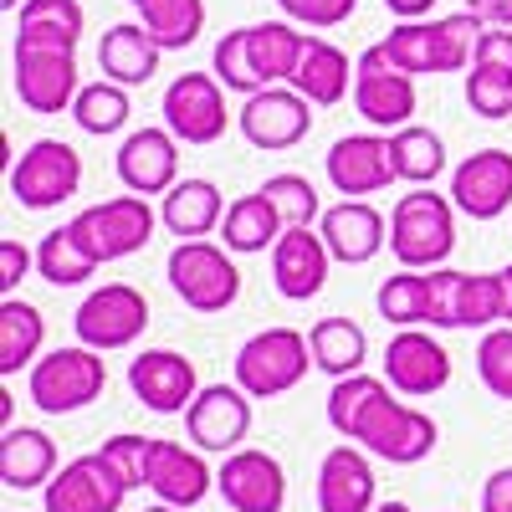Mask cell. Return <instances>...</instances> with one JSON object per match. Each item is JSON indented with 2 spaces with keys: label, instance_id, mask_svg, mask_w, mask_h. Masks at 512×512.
<instances>
[{
  "label": "cell",
  "instance_id": "51",
  "mask_svg": "<svg viewBox=\"0 0 512 512\" xmlns=\"http://www.w3.org/2000/svg\"><path fill=\"white\" fill-rule=\"evenodd\" d=\"M466 11L482 16V26H512V0H466Z\"/></svg>",
  "mask_w": 512,
  "mask_h": 512
},
{
  "label": "cell",
  "instance_id": "14",
  "mask_svg": "<svg viewBox=\"0 0 512 512\" xmlns=\"http://www.w3.org/2000/svg\"><path fill=\"white\" fill-rule=\"evenodd\" d=\"M128 492L134 487L118 477V466L103 451H93V456L67 461L62 472L41 487V502H47V512H118Z\"/></svg>",
  "mask_w": 512,
  "mask_h": 512
},
{
  "label": "cell",
  "instance_id": "48",
  "mask_svg": "<svg viewBox=\"0 0 512 512\" xmlns=\"http://www.w3.org/2000/svg\"><path fill=\"white\" fill-rule=\"evenodd\" d=\"M461 282L466 272L451 267L431 272V328H461Z\"/></svg>",
  "mask_w": 512,
  "mask_h": 512
},
{
  "label": "cell",
  "instance_id": "34",
  "mask_svg": "<svg viewBox=\"0 0 512 512\" xmlns=\"http://www.w3.org/2000/svg\"><path fill=\"white\" fill-rule=\"evenodd\" d=\"M139 21L164 52H185L205 31V0H139Z\"/></svg>",
  "mask_w": 512,
  "mask_h": 512
},
{
  "label": "cell",
  "instance_id": "2",
  "mask_svg": "<svg viewBox=\"0 0 512 512\" xmlns=\"http://www.w3.org/2000/svg\"><path fill=\"white\" fill-rule=\"evenodd\" d=\"M456 216L451 195H436L431 185H410V195L395 200L390 210V251L410 272H436L456 251Z\"/></svg>",
  "mask_w": 512,
  "mask_h": 512
},
{
  "label": "cell",
  "instance_id": "17",
  "mask_svg": "<svg viewBox=\"0 0 512 512\" xmlns=\"http://www.w3.org/2000/svg\"><path fill=\"white\" fill-rule=\"evenodd\" d=\"M384 379L405 400H431L451 384V354L425 328H400L384 344Z\"/></svg>",
  "mask_w": 512,
  "mask_h": 512
},
{
  "label": "cell",
  "instance_id": "41",
  "mask_svg": "<svg viewBox=\"0 0 512 512\" xmlns=\"http://www.w3.org/2000/svg\"><path fill=\"white\" fill-rule=\"evenodd\" d=\"M210 72L226 82V93H241V98H251V93L267 88L262 72H256V62H251V26H236V31H226V36L216 41Z\"/></svg>",
  "mask_w": 512,
  "mask_h": 512
},
{
  "label": "cell",
  "instance_id": "9",
  "mask_svg": "<svg viewBox=\"0 0 512 512\" xmlns=\"http://www.w3.org/2000/svg\"><path fill=\"white\" fill-rule=\"evenodd\" d=\"M11 88H16L21 108H31V113H72V103L82 93L77 52L16 41L11 47Z\"/></svg>",
  "mask_w": 512,
  "mask_h": 512
},
{
  "label": "cell",
  "instance_id": "10",
  "mask_svg": "<svg viewBox=\"0 0 512 512\" xmlns=\"http://www.w3.org/2000/svg\"><path fill=\"white\" fill-rule=\"evenodd\" d=\"M436 441H441L436 420L425 415V410H415V405H405V400H395V390L384 395V400H374V410L364 415L359 436H354V446H364L369 456L390 461V466L425 461V456L436 451Z\"/></svg>",
  "mask_w": 512,
  "mask_h": 512
},
{
  "label": "cell",
  "instance_id": "19",
  "mask_svg": "<svg viewBox=\"0 0 512 512\" xmlns=\"http://www.w3.org/2000/svg\"><path fill=\"white\" fill-rule=\"evenodd\" d=\"M216 492L226 497L231 512H282L287 507V472L272 451L241 446L221 461Z\"/></svg>",
  "mask_w": 512,
  "mask_h": 512
},
{
  "label": "cell",
  "instance_id": "37",
  "mask_svg": "<svg viewBox=\"0 0 512 512\" xmlns=\"http://www.w3.org/2000/svg\"><path fill=\"white\" fill-rule=\"evenodd\" d=\"M374 308L384 323L395 328H425L431 323V272H410L400 267L395 277H384L374 292Z\"/></svg>",
  "mask_w": 512,
  "mask_h": 512
},
{
  "label": "cell",
  "instance_id": "12",
  "mask_svg": "<svg viewBox=\"0 0 512 512\" xmlns=\"http://www.w3.org/2000/svg\"><path fill=\"white\" fill-rule=\"evenodd\" d=\"M236 128L251 149H267V154H282V149H297L308 134H313V103L292 88V82H272V88L251 93L236 113Z\"/></svg>",
  "mask_w": 512,
  "mask_h": 512
},
{
  "label": "cell",
  "instance_id": "36",
  "mask_svg": "<svg viewBox=\"0 0 512 512\" xmlns=\"http://www.w3.org/2000/svg\"><path fill=\"white\" fill-rule=\"evenodd\" d=\"M303 52H308V36L297 31L292 21H262V26H251V62H256V72H262L267 88H272V82H292Z\"/></svg>",
  "mask_w": 512,
  "mask_h": 512
},
{
  "label": "cell",
  "instance_id": "31",
  "mask_svg": "<svg viewBox=\"0 0 512 512\" xmlns=\"http://www.w3.org/2000/svg\"><path fill=\"white\" fill-rule=\"evenodd\" d=\"M41 344H47V318L26 297H6L0 303V374H21L36 364Z\"/></svg>",
  "mask_w": 512,
  "mask_h": 512
},
{
  "label": "cell",
  "instance_id": "52",
  "mask_svg": "<svg viewBox=\"0 0 512 512\" xmlns=\"http://www.w3.org/2000/svg\"><path fill=\"white\" fill-rule=\"evenodd\" d=\"M384 6H390V16H400V21H425L436 0H384Z\"/></svg>",
  "mask_w": 512,
  "mask_h": 512
},
{
  "label": "cell",
  "instance_id": "21",
  "mask_svg": "<svg viewBox=\"0 0 512 512\" xmlns=\"http://www.w3.org/2000/svg\"><path fill=\"white\" fill-rule=\"evenodd\" d=\"M118 180L123 190H134V195H169L180 185V139L169 134V128H134L123 144H118Z\"/></svg>",
  "mask_w": 512,
  "mask_h": 512
},
{
  "label": "cell",
  "instance_id": "42",
  "mask_svg": "<svg viewBox=\"0 0 512 512\" xmlns=\"http://www.w3.org/2000/svg\"><path fill=\"white\" fill-rule=\"evenodd\" d=\"M262 195L277 205L282 226H313V221H323V200H318L308 175H292V169H287V175H272L262 185Z\"/></svg>",
  "mask_w": 512,
  "mask_h": 512
},
{
  "label": "cell",
  "instance_id": "27",
  "mask_svg": "<svg viewBox=\"0 0 512 512\" xmlns=\"http://www.w3.org/2000/svg\"><path fill=\"white\" fill-rule=\"evenodd\" d=\"M159 57H164V47L144 31V21L108 26L103 41H98V72L108 82H123V88H144V82L159 72Z\"/></svg>",
  "mask_w": 512,
  "mask_h": 512
},
{
  "label": "cell",
  "instance_id": "46",
  "mask_svg": "<svg viewBox=\"0 0 512 512\" xmlns=\"http://www.w3.org/2000/svg\"><path fill=\"white\" fill-rule=\"evenodd\" d=\"M103 456L118 466V477L128 487H149V461H154V436H134L123 431L113 441H103Z\"/></svg>",
  "mask_w": 512,
  "mask_h": 512
},
{
  "label": "cell",
  "instance_id": "26",
  "mask_svg": "<svg viewBox=\"0 0 512 512\" xmlns=\"http://www.w3.org/2000/svg\"><path fill=\"white\" fill-rule=\"evenodd\" d=\"M221 221H226V200L216 180H205V175H190L169 195H159V226L180 241H205Z\"/></svg>",
  "mask_w": 512,
  "mask_h": 512
},
{
  "label": "cell",
  "instance_id": "35",
  "mask_svg": "<svg viewBox=\"0 0 512 512\" xmlns=\"http://www.w3.org/2000/svg\"><path fill=\"white\" fill-rule=\"evenodd\" d=\"M390 159H395V175L405 185H436L446 175V144H441V134H431V128H420V123L395 128Z\"/></svg>",
  "mask_w": 512,
  "mask_h": 512
},
{
  "label": "cell",
  "instance_id": "40",
  "mask_svg": "<svg viewBox=\"0 0 512 512\" xmlns=\"http://www.w3.org/2000/svg\"><path fill=\"white\" fill-rule=\"evenodd\" d=\"M128 113H134V103H128V88H123V82H108V77L82 82V93H77V103H72L77 128H82V134H93V139L118 134V128L128 123Z\"/></svg>",
  "mask_w": 512,
  "mask_h": 512
},
{
  "label": "cell",
  "instance_id": "11",
  "mask_svg": "<svg viewBox=\"0 0 512 512\" xmlns=\"http://www.w3.org/2000/svg\"><path fill=\"white\" fill-rule=\"evenodd\" d=\"M72 328H77V344H88L98 354L128 349L149 328V297L128 282H103L98 292H88L77 303Z\"/></svg>",
  "mask_w": 512,
  "mask_h": 512
},
{
  "label": "cell",
  "instance_id": "45",
  "mask_svg": "<svg viewBox=\"0 0 512 512\" xmlns=\"http://www.w3.org/2000/svg\"><path fill=\"white\" fill-rule=\"evenodd\" d=\"M477 374L487 384V395L507 400L512 405V323H497L482 333L477 344Z\"/></svg>",
  "mask_w": 512,
  "mask_h": 512
},
{
  "label": "cell",
  "instance_id": "38",
  "mask_svg": "<svg viewBox=\"0 0 512 512\" xmlns=\"http://www.w3.org/2000/svg\"><path fill=\"white\" fill-rule=\"evenodd\" d=\"M93 272H98L93 251L77 241L72 226H57V231L41 236V246H36V277H47L52 287H82Z\"/></svg>",
  "mask_w": 512,
  "mask_h": 512
},
{
  "label": "cell",
  "instance_id": "39",
  "mask_svg": "<svg viewBox=\"0 0 512 512\" xmlns=\"http://www.w3.org/2000/svg\"><path fill=\"white\" fill-rule=\"evenodd\" d=\"M390 395V379H374V374H349V379H333V390H328V425H333V436H344L354 441L359 436V425L364 415L374 410V400Z\"/></svg>",
  "mask_w": 512,
  "mask_h": 512
},
{
  "label": "cell",
  "instance_id": "3",
  "mask_svg": "<svg viewBox=\"0 0 512 512\" xmlns=\"http://www.w3.org/2000/svg\"><path fill=\"white\" fill-rule=\"evenodd\" d=\"M108 390V364L98 349L88 344H67L41 354L26 374V395L41 415H72V410H88L98 395Z\"/></svg>",
  "mask_w": 512,
  "mask_h": 512
},
{
  "label": "cell",
  "instance_id": "25",
  "mask_svg": "<svg viewBox=\"0 0 512 512\" xmlns=\"http://www.w3.org/2000/svg\"><path fill=\"white\" fill-rule=\"evenodd\" d=\"M216 487V472L205 466L200 446H180V441H154V461H149V492L169 507H200Z\"/></svg>",
  "mask_w": 512,
  "mask_h": 512
},
{
  "label": "cell",
  "instance_id": "43",
  "mask_svg": "<svg viewBox=\"0 0 512 512\" xmlns=\"http://www.w3.org/2000/svg\"><path fill=\"white\" fill-rule=\"evenodd\" d=\"M466 108H472L477 118H487V123L512 118V72L472 62V72H466Z\"/></svg>",
  "mask_w": 512,
  "mask_h": 512
},
{
  "label": "cell",
  "instance_id": "4",
  "mask_svg": "<svg viewBox=\"0 0 512 512\" xmlns=\"http://www.w3.org/2000/svg\"><path fill=\"white\" fill-rule=\"evenodd\" d=\"M308 369H318L313 344L297 328H262L236 349V384L251 400H277V395L297 390L308 379Z\"/></svg>",
  "mask_w": 512,
  "mask_h": 512
},
{
  "label": "cell",
  "instance_id": "18",
  "mask_svg": "<svg viewBox=\"0 0 512 512\" xmlns=\"http://www.w3.org/2000/svg\"><path fill=\"white\" fill-rule=\"evenodd\" d=\"M323 175L344 200H364V195L390 190L400 180L395 159H390V134L384 139L379 134H344L323 154Z\"/></svg>",
  "mask_w": 512,
  "mask_h": 512
},
{
  "label": "cell",
  "instance_id": "8",
  "mask_svg": "<svg viewBox=\"0 0 512 512\" xmlns=\"http://www.w3.org/2000/svg\"><path fill=\"white\" fill-rule=\"evenodd\" d=\"M82 190V154L67 139H36L11 164V200L21 210H57Z\"/></svg>",
  "mask_w": 512,
  "mask_h": 512
},
{
  "label": "cell",
  "instance_id": "29",
  "mask_svg": "<svg viewBox=\"0 0 512 512\" xmlns=\"http://www.w3.org/2000/svg\"><path fill=\"white\" fill-rule=\"evenodd\" d=\"M292 88L303 93L313 108H333L354 93V67H349V52H338L328 36H308V52L292 72Z\"/></svg>",
  "mask_w": 512,
  "mask_h": 512
},
{
  "label": "cell",
  "instance_id": "28",
  "mask_svg": "<svg viewBox=\"0 0 512 512\" xmlns=\"http://www.w3.org/2000/svg\"><path fill=\"white\" fill-rule=\"evenodd\" d=\"M57 477V441L36 425H6L0 436V482L11 492H36Z\"/></svg>",
  "mask_w": 512,
  "mask_h": 512
},
{
  "label": "cell",
  "instance_id": "32",
  "mask_svg": "<svg viewBox=\"0 0 512 512\" xmlns=\"http://www.w3.org/2000/svg\"><path fill=\"white\" fill-rule=\"evenodd\" d=\"M308 344H313V364L328 374V379H349L364 369L369 359V333L354 323V318H318L308 328Z\"/></svg>",
  "mask_w": 512,
  "mask_h": 512
},
{
  "label": "cell",
  "instance_id": "30",
  "mask_svg": "<svg viewBox=\"0 0 512 512\" xmlns=\"http://www.w3.org/2000/svg\"><path fill=\"white\" fill-rule=\"evenodd\" d=\"M282 231H287V226H282V216H277V205H272L262 190H251V195L231 200V205H226V221H221L226 251H236V256L272 251Z\"/></svg>",
  "mask_w": 512,
  "mask_h": 512
},
{
  "label": "cell",
  "instance_id": "49",
  "mask_svg": "<svg viewBox=\"0 0 512 512\" xmlns=\"http://www.w3.org/2000/svg\"><path fill=\"white\" fill-rule=\"evenodd\" d=\"M31 267H36V251H26L16 236L0 241V292L16 297V287L26 282V272H31Z\"/></svg>",
  "mask_w": 512,
  "mask_h": 512
},
{
  "label": "cell",
  "instance_id": "20",
  "mask_svg": "<svg viewBox=\"0 0 512 512\" xmlns=\"http://www.w3.org/2000/svg\"><path fill=\"white\" fill-rule=\"evenodd\" d=\"M451 205L466 221H497L512 205V154L477 149L451 169Z\"/></svg>",
  "mask_w": 512,
  "mask_h": 512
},
{
  "label": "cell",
  "instance_id": "56",
  "mask_svg": "<svg viewBox=\"0 0 512 512\" xmlns=\"http://www.w3.org/2000/svg\"><path fill=\"white\" fill-rule=\"evenodd\" d=\"M0 6H6V11H16V6H26V0H0Z\"/></svg>",
  "mask_w": 512,
  "mask_h": 512
},
{
  "label": "cell",
  "instance_id": "53",
  "mask_svg": "<svg viewBox=\"0 0 512 512\" xmlns=\"http://www.w3.org/2000/svg\"><path fill=\"white\" fill-rule=\"evenodd\" d=\"M497 277H502V303H507V323H512V262H507Z\"/></svg>",
  "mask_w": 512,
  "mask_h": 512
},
{
  "label": "cell",
  "instance_id": "13",
  "mask_svg": "<svg viewBox=\"0 0 512 512\" xmlns=\"http://www.w3.org/2000/svg\"><path fill=\"white\" fill-rule=\"evenodd\" d=\"M354 108L369 128L395 134V128L415 118V77L384 57V47H369L354 62Z\"/></svg>",
  "mask_w": 512,
  "mask_h": 512
},
{
  "label": "cell",
  "instance_id": "54",
  "mask_svg": "<svg viewBox=\"0 0 512 512\" xmlns=\"http://www.w3.org/2000/svg\"><path fill=\"white\" fill-rule=\"evenodd\" d=\"M374 512H410V507H405V502H379Z\"/></svg>",
  "mask_w": 512,
  "mask_h": 512
},
{
  "label": "cell",
  "instance_id": "5",
  "mask_svg": "<svg viewBox=\"0 0 512 512\" xmlns=\"http://www.w3.org/2000/svg\"><path fill=\"white\" fill-rule=\"evenodd\" d=\"M164 277L190 313H226L241 297L236 251H226L216 241H180L164 262Z\"/></svg>",
  "mask_w": 512,
  "mask_h": 512
},
{
  "label": "cell",
  "instance_id": "50",
  "mask_svg": "<svg viewBox=\"0 0 512 512\" xmlns=\"http://www.w3.org/2000/svg\"><path fill=\"white\" fill-rule=\"evenodd\" d=\"M482 512H512V466H497L482 482Z\"/></svg>",
  "mask_w": 512,
  "mask_h": 512
},
{
  "label": "cell",
  "instance_id": "22",
  "mask_svg": "<svg viewBox=\"0 0 512 512\" xmlns=\"http://www.w3.org/2000/svg\"><path fill=\"white\" fill-rule=\"evenodd\" d=\"M328 267H333V251H328L323 231H313V226H287L272 246V287L287 303L318 297L328 287Z\"/></svg>",
  "mask_w": 512,
  "mask_h": 512
},
{
  "label": "cell",
  "instance_id": "55",
  "mask_svg": "<svg viewBox=\"0 0 512 512\" xmlns=\"http://www.w3.org/2000/svg\"><path fill=\"white\" fill-rule=\"evenodd\" d=\"M144 512H185V507H169V502H154V507H144Z\"/></svg>",
  "mask_w": 512,
  "mask_h": 512
},
{
  "label": "cell",
  "instance_id": "16",
  "mask_svg": "<svg viewBox=\"0 0 512 512\" xmlns=\"http://www.w3.org/2000/svg\"><path fill=\"white\" fill-rule=\"evenodd\" d=\"M128 390L154 415H185L200 395L195 359H185L180 349H144L139 359H128Z\"/></svg>",
  "mask_w": 512,
  "mask_h": 512
},
{
  "label": "cell",
  "instance_id": "57",
  "mask_svg": "<svg viewBox=\"0 0 512 512\" xmlns=\"http://www.w3.org/2000/svg\"><path fill=\"white\" fill-rule=\"evenodd\" d=\"M128 6H139V0H128Z\"/></svg>",
  "mask_w": 512,
  "mask_h": 512
},
{
  "label": "cell",
  "instance_id": "7",
  "mask_svg": "<svg viewBox=\"0 0 512 512\" xmlns=\"http://www.w3.org/2000/svg\"><path fill=\"white\" fill-rule=\"evenodd\" d=\"M159 113H164V128H169L180 144H190V149L216 144V139H226V128H231L226 82H221L216 72H180V77L164 88Z\"/></svg>",
  "mask_w": 512,
  "mask_h": 512
},
{
  "label": "cell",
  "instance_id": "44",
  "mask_svg": "<svg viewBox=\"0 0 512 512\" xmlns=\"http://www.w3.org/2000/svg\"><path fill=\"white\" fill-rule=\"evenodd\" d=\"M507 323V303H502V277L497 272H466L461 282V328H497Z\"/></svg>",
  "mask_w": 512,
  "mask_h": 512
},
{
  "label": "cell",
  "instance_id": "24",
  "mask_svg": "<svg viewBox=\"0 0 512 512\" xmlns=\"http://www.w3.org/2000/svg\"><path fill=\"white\" fill-rule=\"evenodd\" d=\"M379 482H374V461L364 446L344 441L333 446L318 466V512H374Z\"/></svg>",
  "mask_w": 512,
  "mask_h": 512
},
{
  "label": "cell",
  "instance_id": "1",
  "mask_svg": "<svg viewBox=\"0 0 512 512\" xmlns=\"http://www.w3.org/2000/svg\"><path fill=\"white\" fill-rule=\"evenodd\" d=\"M477 36H482V16L456 11V16H436V21H400L390 36L379 41L384 57L410 77H436V72H461L477 57Z\"/></svg>",
  "mask_w": 512,
  "mask_h": 512
},
{
  "label": "cell",
  "instance_id": "15",
  "mask_svg": "<svg viewBox=\"0 0 512 512\" xmlns=\"http://www.w3.org/2000/svg\"><path fill=\"white\" fill-rule=\"evenodd\" d=\"M185 436L200 451L231 456L251 436V395L241 384H200L195 405L185 410Z\"/></svg>",
  "mask_w": 512,
  "mask_h": 512
},
{
  "label": "cell",
  "instance_id": "47",
  "mask_svg": "<svg viewBox=\"0 0 512 512\" xmlns=\"http://www.w3.org/2000/svg\"><path fill=\"white\" fill-rule=\"evenodd\" d=\"M277 11H282L292 26L333 31V26H344V21L359 11V0H277Z\"/></svg>",
  "mask_w": 512,
  "mask_h": 512
},
{
  "label": "cell",
  "instance_id": "6",
  "mask_svg": "<svg viewBox=\"0 0 512 512\" xmlns=\"http://www.w3.org/2000/svg\"><path fill=\"white\" fill-rule=\"evenodd\" d=\"M77 231V241L93 251V262L108 267V262H123L154 241V226H159V210L149 205V195H113L103 205H88L67 221Z\"/></svg>",
  "mask_w": 512,
  "mask_h": 512
},
{
  "label": "cell",
  "instance_id": "33",
  "mask_svg": "<svg viewBox=\"0 0 512 512\" xmlns=\"http://www.w3.org/2000/svg\"><path fill=\"white\" fill-rule=\"evenodd\" d=\"M82 26H88V16H82V0H26V6H21V26H16V41L77 52Z\"/></svg>",
  "mask_w": 512,
  "mask_h": 512
},
{
  "label": "cell",
  "instance_id": "23",
  "mask_svg": "<svg viewBox=\"0 0 512 512\" xmlns=\"http://www.w3.org/2000/svg\"><path fill=\"white\" fill-rule=\"evenodd\" d=\"M318 231H323V241L333 251V262H344V267L374 262V256L384 251V241H390V221H384L369 200H338V205H328Z\"/></svg>",
  "mask_w": 512,
  "mask_h": 512
}]
</instances>
